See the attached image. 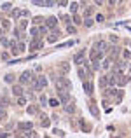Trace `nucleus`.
I'll use <instances>...</instances> for the list:
<instances>
[{"mask_svg":"<svg viewBox=\"0 0 131 138\" xmlns=\"http://www.w3.org/2000/svg\"><path fill=\"white\" fill-rule=\"evenodd\" d=\"M56 39H58V32H52V33L47 37V40H49V42H54Z\"/></svg>","mask_w":131,"mask_h":138,"instance_id":"39448f33","label":"nucleus"},{"mask_svg":"<svg viewBox=\"0 0 131 138\" xmlns=\"http://www.w3.org/2000/svg\"><path fill=\"white\" fill-rule=\"evenodd\" d=\"M84 89H86L87 95H91V93H93V84H91V82H86V84H84Z\"/></svg>","mask_w":131,"mask_h":138,"instance_id":"7ed1b4c3","label":"nucleus"},{"mask_svg":"<svg viewBox=\"0 0 131 138\" xmlns=\"http://www.w3.org/2000/svg\"><path fill=\"white\" fill-rule=\"evenodd\" d=\"M121 2H124V0H121Z\"/></svg>","mask_w":131,"mask_h":138,"instance_id":"6e6552de","label":"nucleus"},{"mask_svg":"<svg viewBox=\"0 0 131 138\" xmlns=\"http://www.w3.org/2000/svg\"><path fill=\"white\" fill-rule=\"evenodd\" d=\"M46 23H47V28H54V26L58 25V19H56V17H49Z\"/></svg>","mask_w":131,"mask_h":138,"instance_id":"f257e3e1","label":"nucleus"},{"mask_svg":"<svg viewBox=\"0 0 131 138\" xmlns=\"http://www.w3.org/2000/svg\"><path fill=\"white\" fill-rule=\"evenodd\" d=\"M12 91H14V95H21V91H23V89H21L19 86H16V87H14V89H12Z\"/></svg>","mask_w":131,"mask_h":138,"instance_id":"0eeeda50","label":"nucleus"},{"mask_svg":"<svg viewBox=\"0 0 131 138\" xmlns=\"http://www.w3.org/2000/svg\"><path fill=\"white\" fill-rule=\"evenodd\" d=\"M21 128H23V129H31V122H23Z\"/></svg>","mask_w":131,"mask_h":138,"instance_id":"423d86ee","label":"nucleus"},{"mask_svg":"<svg viewBox=\"0 0 131 138\" xmlns=\"http://www.w3.org/2000/svg\"><path fill=\"white\" fill-rule=\"evenodd\" d=\"M82 56H84V52H79V54L75 56V60H74V61H75V63H77V65H80V63H82V61H84V58H82Z\"/></svg>","mask_w":131,"mask_h":138,"instance_id":"20e7f679","label":"nucleus"},{"mask_svg":"<svg viewBox=\"0 0 131 138\" xmlns=\"http://www.w3.org/2000/svg\"><path fill=\"white\" fill-rule=\"evenodd\" d=\"M30 79H31V73H30V72H25L23 75H21V82H23V84H26Z\"/></svg>","mask_w":131,"mask_h":138,"instance_id":"f03ea898","label":"nucleus"}]
</instances>
